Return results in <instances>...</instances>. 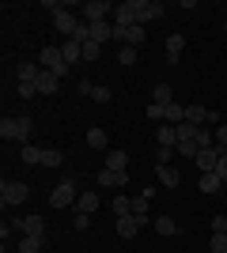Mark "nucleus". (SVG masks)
Returning <instances> with one entry per match:
<instances>
[{
    "instance_id": "6ab92c4d",
    "label": "nucleus",
    "mask_w": 227,
    "mask_h": 253,
    "mask_svg": "<svg viewBox=\"0 0 227 253\" xmlns=\"http://www.w3.org/2000/svg\"><path fill=\"white\" fill-rule=\"evenodd\" d=\"M185 121H189V125H205V121H208V106L189 102V106H185Z\"/></svg>"
},
{
    "instance_id": "423d86ee",
    "label": "nucleus",
    "mask_w": 227,
    "mask_h": 253,
    "mask_svg": "<svg viewBox=\"0 0 227 253\" xmlns=\"http://www.w3.org/2000/svg\"><path fill=\"white\" fill-rule=\"evenodd\" d=\"M11 227L23 231V238H27V234H31V238H45V219L42 215H23V219H15Z\"/></svg>"
},
{
    "instance_id": "6e6552de",
    "label": "nucleus",
    "mask_w": 227,
    "mask_h": 253,
    "mask_svg": "<svg viewBox=\"0 0 227 253\" xmlns=\"http://www.w3.org/2000/svg\"><path fill=\"white\" fill-rule=\"evenodd\" d=\"M144 223H151L148 215H121L118 219V234L121 238H136V231H140Z\"/></svg>"
},
{
    "instance_id": "b1692460",
    "label": "nucleus",
    "mask_w": 227,
    "mask_h": 253,
    "mask_svg": "<svg viewBox=\"0 0 227 253\" xmlns=\"http://www.w3.org/2000/svg\"><path fill=\"white\" fill-rule=\"evenodd\" d=\"M163 117H167V125H182V121H185V106L171 102L167 110H163Z\"/></svg>"
},
{
    "instance_id": "4c0bfd02",
    "label": "nucleus",
    "mask_w": 227,
    "mask_h": 253,
    "mask_svg": "<svg viewBox=\"0 0 227 253\" xmlns=\"http://www.w3.org/2000/svg\"><path fill=\"white\" fill-rule=\"evenodd\" d=\"M208 250H212V253H227V234H212Z\"/></svg>"
},
{
    "instance_id": "39448f33",
    "label": "nucleus",
    "mask_w": 227,
    "mask_h": 253,
    "mask_svg": "<svg viewBox=\"0 0 227 253\" xmlns=\"http://www.w3.org/2000/svg\"><path fill=\"white\" fill-rule=\"evenodd\" d=\"M167 8H163V0H136V23H151V19H163Z\"/></svg>"
},
{
    "instance_id": "20e7f679",
    "label": "nucleus",
    "mask_w": 227,
    "mask_h": 253,
    "mask_svg": "<svg viewBox=\"0 0 227 253\" xmlns=\"http://www.w3.org/2000/svg\"><path fill=\"white\" fill-rule=\"evenodd\" d=\"M38 61H42V68H45V72L68 76V64H65V57H61V45H45V49L38 53Z\"/></svg>"
},
{
    "instance_id": "c03bdc74",
    "label": "nucleus",
    "mask_w": 227,
    "mask_h": 253,
    "mask_svg": "<svg viewBox=\"0 0 227 253\" xmlns=\"http://www.w3.org/2000/svg\"><path fill=\"white\" fill-rule=\"evenodd\" d=\"M163 110H167V106H159V102H151V106H148V110H144V114H148V117H151V121H159V117H163Z\"/></svg>"
},
{
    "instance_id": "72a5a7b5",
    "label": "nucleus",
    "mask_w": 227,
    "mask_h": 253,
    "mask_svg": "<svg viewBox=\"0 0 227 253\" xmlns=\"http://www.w3.org/2000/svg\"><path fill=\"white\" fill-rule=\"evenodd\" d=\"M136 57H140V53L133 49V45H121V53H118V61L125 64V68H133V64H136Z\"/></svg>"
},
{
    "instance_id": "f3484780",
    "label": "nucleus",
    "mask_w": 227,
    "mask_h": 253,
    "mask_svg": "<svg viewBox=\"0 0 227 253\" xmlns=\"http://www.w3.org/2000/svg\"><path fill=\"white\" fill-rule=\"evenodd\" d=\"M125 181H129V174H114V170H98V185H102V189H114V185H125Z\"/></svg>"
},
{
    "instance_id": "2f4dec72",
    "label": "nucleus",
    "mask_w": 227,
    "mask_h": 253,
    "mask_svg": "<svg viewBox=\"0 0 227 253\" xmlns=\"http://www.w3.org/2000/svg\"><path fill=\"white\" fill-rule=\"evenodd\" d=\"M148 204H151L148 193H136V197H133V215H148Z\"/></svg>"
},
{
    "instance_id": "4be33fe9",
    "label": "nucleus",
    "mask_w": 227,
    "mask_h": 253,
    "mask_svg": "<svg viewBox=\"0 0 227 253\" xmlns=\"http://www.w3.org/2000/svg\"><path fill=\"white\" fill-rule=\"evenodd\" d=\"M106 170L125 174V170H129V155H125V151H110V155H106Z\"/></svg>"
},
{
    "instance_id": "f704fd0d",
    "label": "nucleus",
    "mask_w": 227,
    "mask_h": 253,
    "mask_svg": "<svg viewBox=\"0 0 227 253\" xmlns=\"http://www.w3.org/2000/svg\"><path fill=\"white\" fill-rule=\"evenodd\" d=\"M38 250H42V238H31V234H27L19 242V253H38Z\"/></svg>"
},
{
    "instance_id": "a19ab883",
    "label": "nucleus",
    "mask_w": 227,
    "mask_h": 253,
    "mask_svg": "<svg viewBox=\"0 0 227 253\" xmlns=\"http://www.w3.org/2000/svg\"><path fill=\"white\" fill-rule=\"evenodd\" d=\"M38 95V84H19V98H34Z\"/></svg>"
},
{
    "instance_id": "49530a36",
    "label": "nucleus",
    "mask_w": 227,
    "mask_h": 253,
    "mask_svg": "<svg viewBox=\"0 0 227 253\" xmlns=\"http://www.w3.org/2000/svg\"><path fill=\"white\" fill-rule=\"evenodd\" d=\"M216 174H220V178H224V185H227V151H224V155H220V167H216Z\"/></svg>"
},
{
    "instance_id": "9b49d317",
    "label": "nucleus",
    "mask_w": 227,
    "mask_h": 253,
    "mask_svg": "<svg viewBox=\"0 0 227 253\" xmlns=\"http://www.w3.org/2000/svg\"><path fill=\"white\" fill-rule=\"evenodd\" d=\"M53 23H57V31H61V34H68V38H76V31H80V19H76V15H72V11H57V15H53Z\"/></svg>"
},
{
    "instance_id": "bb28decb",
    "label": "nucleus",
    "mask_w": 227,
    "mask_h": 253,
    "mask_svg": "<svg viewBox=\"0 0 227 253\" xmlns=\"http://www.w3.org/2000/svg\"><path fill=\"white\" fill-rule=\"evenodd\" d=\"M110 208H114V215H118V219H121V215H133V201H129V197H121V193L114 197V204H110Z\"/></svg>"
},
{
    "instance_id": "37998d69",
    "label": "nucleus",
    "mask_w": 227,
    "mask_h": 253,
    "mask_svg": "<svg viewBox=\"0 0 227 253\" xmlns=\"http://www.w3.org/2000/svg\"><path fill=\"white\" fill-rule=\"evenodd\" d=\"M91 91H95V84H91V80H80V84H76V95H91Z\"/></svg>"
},
{
    "instance_id": "393cba45",
    "label": "nucleus",
    "mask_w": 227,
    "mask_h": 253,
    "mask_svg": "<svg viewBox=\"0 0 227 253\" xmlns=\"http://www.w3.org/2000/svg\"><path fill=\"white\" fill-rule=\"evenodd\" d=\"M155 174H159V181L167 185V189H174V185H178V170H174L171 163H167V167H155Z\"/></svg>"
},
{
    "instance_id": "a878e982",
    "label": "nucleus",
    "mask_w": 227,
    "mask_h": 253,
    "mask_svg": "<svg viewBox=\"0 0 227 253\" xmlns=\"http://www.w3.org/2000/svg\"><path fill=\"white\" fill-rule=\"evenodd\" d=\"M171 84H155V91H151V102H159V106H171Z\"/></svg>"
},
{
    "instance_id": "1a4fd4ad",
    "label": "nucleus",
    "mask_w": 227,
    "mask_h": 253,
    "mask_svg": "<svg viewBox=\"0 0 227 253\" xmlns=\"http://www.w3.org/2000/svg\"><path fill=\"white\" fill-rule=\"evenodd\" d=\"M220 155H224V151L220 148H205V151H197V170H201V174H212V170L220 167Z\"/></svg>"
},
{
    "instance_id": "4468645a",
    "label": "nucleus",
    "mask_w": 227,
    "mask_h": 253,
    "mask_svg": "<svg viewBox=\"0 0 227 253\" xmlns=\"http://www.w3.org/2000/svg\"><path fill=\"white\" fill-rule=\"evenodd\" d=\"M197 189H201V193H224V178H220L216 170H212V174H201Z\"/></svg>"
},
{
    "instance_id": "7c9ffc66",
    "label": "nucleus",
    "mask_w": 227,
    "mask_h": 253,
    "mask_svg": "<svg viewBox=\"0 0 227 253\" xmlns=\"http://www.w3.org/2000/svg\"><path fill=\"white\" fill-rule=\"evenodd\" d=\"M19 159H23V163H31V167H38V163H42V151H38V148H31V144H23Z\"/></svg>"
},
{
    "instance_id": "79ce46f5",
    "label": "nucleus",
    "mask_w": 227,
    "mask_h": 253,
    "mask_svg": "<svg viewBox=\"0 0 227 253\" xmlns=\"http://www.w3.org/2000/svg\"><path fill=\"white\" fill-rule=\"evenodd\" d=\"M212 234H227V215H216V219H212Z\"/></svg>"
},
{
    "instance_id": "aec40b11",
    "label": "nucleus",
    "mask_w": 227,
    "mask_h": 253,
    "mask_svg": "<svg viewBox=\"0 0 227 253\" xmlns=\"http://www.w3.org/2000/svg\"><path fill=\"white\" fill-rule=\"evenodd\" d=\"M155 136H159V148H178V128L167 125V121L159 125V132H155Z\"/></svg>"
},
{
    "instance_id": "58836bf2",
    "label": "nucleus",
    "mask_w": 227,
    "mask_h": 253,
    "mask_svg": "<svg viewBox=\"0 0 227 253\" xmlns=\"http://www.w3.org/2000/svg\"><path fill=\"white\" fill-rule=\"evenodd\" d=\"M72 227H76V231H87V227H91V215H87V211H76V215H72Z\"/></svg>"
},
{
    "instance_id": "09e8293b",
    "label": "nucleus",
    "mask_w": 227,
    "mask_h": 253,
    "mask_svg": "<svg viewBox=\"0 0 227 253\" xmlns=\"http://www.w3.org/2000/svg\"><path fill=\"white\" fill-rule=\"evenodd\" d=\"M224 11H227V8H224Z\"/></svg>"
},
{
    "instance_id": "c85d7f7f",
    "label": "nucleus",
    "mask_w": 227,
    "mask_h": 253,
    "mask_svg": "<svg viewBox=\"0 0 227 253\" xmlns=\"http://www.w3.org/2000/svg\"><path fill=\"white\" fill-rule=\"evenodd\" d=\"M125 42H129L133 49H136V45L144 42V27H140V23H133V27H125Z\"/></svg>"
},
{
    "instance_id": "412c9836",
    "label": "nucleus",
    "mask_w": 227,
    "mask_h": 253,
    "mask_svg": "<svg viewBox=\"0 0 227 253\" xmlns=\"http://www.w3.org/2000/svg\"><path fill=\"white\" fill-rule=\"evenodd\" d=\"M151 227H155V231H159L163 238H174V234L182 231V227H178V223H174L171 215H159V219H151Z\"/></svg>"
},
{
    "instance_id": "473e14b6",
    "label": "nucleus",
    "mask_w": 227,
    "mask_h": 253,
    "mask_svg": "<svg viewBox=\"0 0 227 253\" xmlns=\"http://www.w3.org/2000/svg\"><path fill=\"white\" fill-rule=\"evenodd\" d=\"M61 163H65V155H61L57 148H45L42 151V167H61Z\"/></svg>"
},
{
    "instance_id": "0eeeda50",
    "label": "nucleus",
    "mask_w": 227,
    "mask_h": 253,
    "mask_svg": "<svg viewBox=\"0 0 227 253\" xmlns=\"http://www.w3.org/2000/svg\"><path fill=\"white\" fill-rule=\"evenodd\" d=\"M80 11H84V19H87V23H102L110 11H114V4H110V0H87Z\"/></svg>"
},
{
    "instance_id": "7ed1b4c3",
    "label": "nucleus",
    "mask_w": 227,
    "mask_h": 253,
    "mask_svg": "<svg viewBox=\"0 0 227 253\" xmlns=\"http://www.w3.org/2000/svg\"><path fill=\"white\" fill-rule=\"evenodd\" d=\"M80 201V193H76V181H61L53 193H49V208H72V204Z\"/></svg>"
},
{
    "instance_id": "a211bd4d",
    "label": "nucleus",
    "mask_w": 227,
    "mask_h": 253,
    "mask_svg": "<svg viewBox=\"0 0 227 253\" xmlns=\"http://www.w3.org/2000/svg\"><path fill=\"white\" fill-rule=\"evenodd\" d=\"M38 72H42V68H38V64H31V61H23L19 68H15V80H19V84H38Z\"/></svg>"
},
{
    "instance_id": "f8f14e48",
    "label": "nucleus",
    "mask_w": 227,
    "mask_h": 253,
    "mask_svg": "<svg viewBox=\"0 0 227 253\" xmlns=\"http://www.w3.org/2000/svg\"><path fill=\"white\" fill-rule=\"evenodd\" d=\"M57 87H61V76H57V72H45V68H42V72H38V95H53Z\"/></svg>"
},
{
    "instance_id": "c756f323",
    "label": "nucleus",
    "mask_w": 227,
    "mask_h": 253,
    "mask_svg": "<svg viewBox=\"0 0 227 253\" xmlns=\"http://www.w3.org/2000/svg\"><path fill=\"white\" fill-rule=\"evenodd\" d=\"M174 151H178L182 159H197V151H201V148H197V140H178V148H174Z\"/></svg>"
},
{
    "instance_id": "de8ad7c7",
    "label": "nucleus",
    "mask_w": 227,
    "mask_h": 253,
    "mask_svg": "<svg viewBox=\"0 0 227 253\" xmlns=\"http://www.w3.org/2000/svg\"><path fill=\"white\" fill-rule=\"evenodd\" d=\"M224 31H227V23H224Z\"/></svg>"
},
{
    "instance_id": "ea45409f",
    "label": "nucleus",
    "mask_w": 227,
    "mask_h": 253,
    "mask_svg": "<svg viewBox=\"0 0 227 253\" xmlns=\"http://www.w3.org/2000/svg\"><path fill=\"white\" fill-rule=\"evenodd\" d=\"M212 136H216V148H220V151H227V125H220Z\"/></svg>"
},
{
    "instance_id": "e433bc0d",
    "label": "nucleus",
    "mask_w": 227,
    "mask_h": 253,
    "mask_svg": "<svg viewBox=\"0 0 227 253\" xmlns=\"http://www.w3.org/2000/svg\"><path fill=\"white\" fill-rule=\"evenodd\" d=\"M91 98H95V102H110V98H114V91H110L106 84H98L95 91H91Z\"/></svg>"
},
{
    "instance_id": "cd10ccee",
    "label": "nucleus",
    "mask_w": 227,
    "mask_h": 253,
    "mask_svg": "<svg viewBox=\"0 0 227 253\" xmlns=\"http://www.w3.org/2000/svg\"><path fill=\"white\" fill-rule=\"evenodd\" d=\"M87 148L102 151V148H106V132H102V128H87Z\"/></svg>"
},
{
    "instance_id": "dca6fc26",
    "label": "nucleus",
    "mask_w": 227,
    "mask_h": 253,
    "mask_svg": "<svg viewBox=\"0 0 227 253\" xmlns=\"http://www.w3.org/2000/svg\"><path fill=\"white\" fill-rule=\"evenodd\" d=\"M87 27H91V42H98V45L106 42V38H114V23H106V19L102 23H87Z\"/></svg>"
},
{
    "instance_id": "5701e85b",
    "label": "nucleus",
    "mask_w": 227,
    "mask_h": 253,
    "mask_svg": "<svg viewBox=\"0 0 227 253\" xmlns=\"http://www.w3.org/2000/svg\"><path fill=\"white\" fill-rule=\"evenodd\" d=\"M76 211H98V193H80V201H76Z\"/></svg>"
},
{
    "instance_id": "f03ea898",
    "label": "nucleus",
    "mask_w": 227,
    "mask_h": 253,
    "mask_svg": "<svg viewBox=\"0 0 227 253\" xmlns=\"http://www.w3.org/2000/svg\"><path fill=\"white\" fill-rule=\"evenodd\" d=\"M27 197H31L27 181H4V185H0V204H4V208H15V204H23Z\"/></svg>"
},
{
    "instance_id": "a18cd8bd",
    "label": "nucleus",
    "mask_w": 227,
    "mask_h": 253,
    "mask_svg": "<svg viewBox=\"0 0 227 253\" xmlns=\"http://www.w3.org/2000/svg\"><path fill=\"white\" fill-rule=\"evenodd\" d=\"M171 155H174V148H159V159H155V167H167V163H171Z\"/></svg>"
},
{
    "instance_id": "2eb2a0df",
    "label": "nucleus",
    "mask_w": 227,
    "mask_h": 253,
    "mask_svg": "<svg viewBox=\"0 0 227 253\" xmlns=\"http://www.w3.org/2000/svg\"><path fill=\"white\" fill-rule=\"evenodd\" d=\"M61 57H65V64H68V68H72L76 61H84V45H80V42H72V38H68V42L61 45Z\"/></svg>"
},
{
    "instance_id": "9d476101",
    "label": "nucleus",
    "mask_w": 227,
    "mask_h": 253,
    "mask_svg": "<svg viewBox=\"0 0 227 253\" xmlns=\"http://www.w3.org/2000/svg\"><path fill=\"white\" fill-rule=\"evenodd\" d=\"M136 23V0H125L114 8V27H133Z\"/></svg>"
},
{
    "instance_id": "f257e3e1",
    "label": "nucleus",
    "mask_w": 227,
    "mask_h": 253,
    "mask_svg": "<svg viewBox=\"0 0 227 253\" xmlns=\"http://www.w3.org/2000/svg\"><path fill=\"white\" fill-rule=\"evenodd\" d=\"M31 128H34V121L31 117H0V136L4 140H27L31 136Z\"/></svg>"
},
{
    "instance_id": "c9c22d12",
    "label": "nucleus",
    "mask_w": 227,
    "mask_h": 253,
    "mask_svg": "<svg viewBox=\"0 0 227 253\" xmlns=\"http://www.w3.org/2000/svg\"><path fill=\"white\" fill-rule=\"evenodd\" d=\"M98 53H102V45H98V42H84V61H87V64L98 61Z\"/></svg>"
},
{
    "instance_id": "ddd939ff",
    "label": "nucleus",
    "mask_w": 227,
    "mask_h": 253,
    "mask_svg": "<svg viewBox=\"0 0 227 253\" xmlns=\"http://www.w3.org/2000/svg\"><path fill=\"white\" fill-rule=\"evenodd\" d=\"M182 49H185V34H171L167 38V64H178Z\"/></svg>"
}]
</instances>
